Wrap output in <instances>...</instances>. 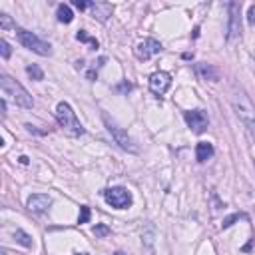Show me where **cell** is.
<instances>
[{"label":"cell","mask_w":255,"mask_h":255,"mask_svg":"<svg viewBox=\"0 0 255 255\" xmlns=\"http://www.w3.org/2000/svg\"><path fill=\"white\" fill-rule=\"evenodd\" d=\"M229 102H231V108H233L235 116L247 128L249 135L255 141V106H253V102L249 100V96L243 90H233Z\"/></svg>","instance_id":"obj_1"},{"label":"cell","mask_w":255,"mask_h":255,"mask_svg":"<svg viewBox=\"0 0 255 255\" xmlns=\"http://www.w3.org/2000/svg\"><path fill=\"white\" fill-rule=\"evenodd\" d=\"M0 88H2L4 100H10V102H14L16 106L26 108V110H30V108L34 106V100H32V96L28 94V90H26L22 84H18L16 80H12L10 76H6V74L0 76Z\"/></svg>","instance_id":"obj_2"},{"label":"cell","mask_w":255,"mask_h":255,"mask_svg":"<svg viewBox=\"0 0 255 255\" xmlns=\"http://www.w3.org/2000/svg\"><path fill=\"white\" fill-rule=\"evenodd\" d=\"M56 120H58L60 128H62L68 135H72V137H78V135H82V133L86 131V129L82 128L80 120L76 118V112L72 110V106H70L68 102H60V104L56 106Z\"/></svg>","instance_id":"obj_3"},{"label":"cell","mask_w":255,"mask_h":255,"mask_svg":"<svg viewBox=\"0 0 255 255\" xmlns=\"http://www.w3.org/2000/svg\"><path fill=\"white\" fill-rule=\"evenodd\" d=\"M16 36H18V42L24 48L32 50V52H36L40 56H50L52 54V46L48 42H44L42 38H38L34 32H28L24 28H16Z\"/></svg>","instance_id":"obj_4"},{"label":"cell","mask_w":255,"mask_h":255,"mask_svg":"<svg viewBox=\"0 0 255 255\" xmlns=\"http://www.w3.org/2000/svg\"><path fill=\"white\" fill-rule=\"evenodd\" d=\"M104 122H106V128H108V131H110L112 139H114L122 149L129 151V153H137V145H135V141L128 135V131H124L122 128H118L116 124H112L108 118H104Z\"/></svg>","instance_id":"obj_5"},{"label":"cell","mask_w":255,"mask_h":255,"mask_svg":"<svg viewBox=\"0 0 255 255\" xmlns=\"http://www.w3.org/2000/svg\"><path fill=\"white\" fill-rule=\"evenodd\" d=\"M104 199L108 205L116 207V209H126L131 205V193L126 187H110L104 191Z\"/></svg>","instance_id":"obj_6"},{"label":"cell","mask_w":255,"mask_h":255,"mask_svg":"<svg viewBox=\"0 0 255 255\" xmlns=\"http://www.w3.org/2000/svg\"><path fill=\"white\" fill-rule=\"evenodd\" d=\"M185 122L193 133H203L209 126V118L203 110H189L185 112Z\"/></svg>","instance_id":"obj_7"},{"label":"cell","mask_w":255,"mask_h":255,"mask_svg":"<svg viewBox=\"0 0 255 255\" xmlns=\"http://www.w3.org/2000/svg\"><path fill=\"white\" fill-rule=\"evenodd\" d=\"M159 52H161V44L155 38H145L133 48V54H135L137 60H149Z\"/></svg>","instance_id":"obj_8"},{"label":"cell","mask_w":255,"mask_h":255,"mask_svg":"<svg viewBox=\"0 0 255 255\" xmlns=\"http://www.w3.org/2000/svg\"><path fill=\"white\" fill-rule=\"evenodd\" d=\"M229 26H227V38L237 40L241 36V18H239V4L229 2Z\"/></svg>","instance_id":"obj_9"},{"label":"cell","mask_w":255,"mask_h":255,"mask_svg":"<svg viewBox=\"0 0 255 255\" xmlns=\"http://www.w3.org/2000/svg\"><path fill=\"white\" fill-rule=\"evenodd\" d=\"M169 84H171V76L167 72H155V74L149 76V90L153 94H157V96L165 94Z\"/></svg>","instance_id":"obj_10"},{"label":"cell","mask_w":255,"mask_h":255,"mask_svg":"<svg viewBox=\"0 0 255 255\" xmlns=\"http://www.w3.org/2000/svg\"><path fill=\"white\" fill-rule=\"evenodd\" d=\"M26 205H28V209H30L32 213H44V211H48V207L52 205V197L46 195V193H34V195L28 197Z\"/></svg>","instance_id":"obj_11"},{"label":"cell","mask_w":255,"mask_h":255,"mask_svg":"<svg viewBox=\"0 0 255 255\" xmlns=\"http://www.w3.org/2000/svg\"><path fill=\"white\" fill-rule=\"evenodd\" d=\"M112 12H114V8L108 2H90V14L100 22H106L112 16Z\"/></svg>","instance_id":"obj_12"},{"label":"cell","mask_w":255,"mask_h":255,"mask_svg":"<svg viewBox=\"0 0 255 255\" xmlns=\"http://www.w3.org/2000/svg\"><path fill=\"white\" fill-rule=\"evenodd\" d=\"M195 72H197V76H199L201 80H209V82H217V80H219V72H217V68H213L211 64H205V62L195 64Z\"/></svg>","instance_id":"obj_13"},{"label":"cell","mask_w":255,"mask_h":255,"mask_svg":"<svg viewBox=\"0 0 255 255\" xmlns=\"http://www.w3.org/2000/svg\"><path fill=\"white\" fill-rule=\"evenodd\" d=\"M213 155V145L209 143V141H199L197 145H195V157H197V161H207L209 157Z\"/></svg>","instance_id":"obj_14"},{"label":"cell","mask_w":255,"mask_h":255,"mask_svg":"<svg viewBox=\"0 0 255 255\" xmlns=\"http://www.w3.org/2000/svg\"><path fill=\"white\" fill-rule=\"evenodd\" d=\"M56 16H58V20H60V22H64V24H70V22L74 20V14H72L70 6H66V4H60V6H58Z\"/></svg>","instance_id":"obj_15"},{"label":"cell","mask_w":255,"mask_h":255,"mask_svg":"<svg viewBox=\"0 0 255 255\" xmlns=\"http://www.w3.org/2000/svg\"><path fill=\"white\" fill-rule=\"evenodd\" d=\"M14 237H16V241H18L20 245H24V247H32V237H30L28 233H24L22 229H16Z\"/></svg>","instance_id":"obj_16"},{"label":"cell","mask_w":255,"mask_h":255,"mask_svg":"<svg viewBox=\"0 0 255 255\" xmlns=\"http://www.w3.org/2000/svg\"><path fill=\"white\" fill-rule=\"evenodd\" d=\"M26 72H28V76H30L32 80H36V82L44 80V72H42V70H40V66H36V64L28 66V68H26Z\"/></svg>","instance_id":"obj_17"},{"label":"cell","mask_w":255,"mask_h":255,"mask_svg":"<svg viewBox=\"0 0 255 255\" xmlns=\"http://www.w3.org/2000/svg\"><path fill=\"white\" fill-rule=\"evenodd\" d=\"M76 38H78L80 42H88V44H92V48H94V50L98 48V40H96V38H90V36H88V34L84 32V30H78Z\"/></svg>","instance_id":"obj_18"},{"label":"cell","mask_w":255,"mask_h":255,"mask_svg":"<svg viewBox=\"0 0 255 255\" xmlns=\"http://www.w3.org/2000/svg\"><path fill=\"white\" fill-rule=\"evenodd\" d=\"M94 235H96V237H106V235H110V227L104 225V223H98V225L94 227Z\"/></svg>","instance_id":"obj_19"},{"label":"cell","mask_w":255,"mask_h":255,"mask_svg":"<svg viewBox=\"0 0 255 255\" xmlns=\"http://www.w3.org/2000/svg\"><path fill=\"white\" fill-rule=\"evenodd\" d=\"M0 28H2L4 32L10 30V28H14V24H12V20H10L8 14H0Z\"/></svg>","instance_id":"obj_20"},{"label":"cell","mask_w":255,"mask_h":255,"mask_svg":"<svg viewBox=\"0 0 255 255\" xmlns=\"http://www.w3.org/2000/svg\"><path fill=\"white\" fill-rule=\"evenodd\" d=\"M88 221H90V207H88V205H82V207H80L78 223H88Z\"/></svg>","instance_id":"obj_21"},{"label":"cell","mask_w":255,"mask_h":255,"mask_svg":"<svg viewBox=\"0 0 255 255\" xmlns=\"http://www.w3.org/2000/svg\"><path fill=\"white\" fill-rule=\"evenodd\" d=\"M0 52H2V58H10V44L6 40H0Z\"/></svg>","instance_id":"obj_22"},{"label":"cell","mask_w":255,"mask_h":255,"mask_svg":"<svg viewBox=\"0 0 255 255\" xmlns=\"http://www.w3.org/2000/svg\"><path fill=\"white\" fill-rule=\"evenodd\" d=\"M74 6H76L78 10H86V8H90V2H84V0H74Z\"/></svg>","instance_id":"obj_23"},{"label":"cell","mask_w":255,"mask_h":255,"mask_svg":"<svg viewBox=\"0 0 255 255\" xmlns=\"http://www.w3.org/2000/svg\"><path fill=\"white\" fill-rule=\"evenodd\" d=\"M247 20H249V24H255V4H251V6H249V14H247Z\"/></svg>","instance_id":"obj_24"},{"label":"cell","mask_w":255,"mask_h":255,"mask_svg":"<svg viewBox=\"0 0 255 255\" xmlns=\"http://www.w3.org/2000/svg\"><path fill=\"white\" fill-rule=\"evenodd\" d=\"M114 255H126V253H124V251H116Z\"/></svg>","instance_id":"obj_25"}]
</instances>
